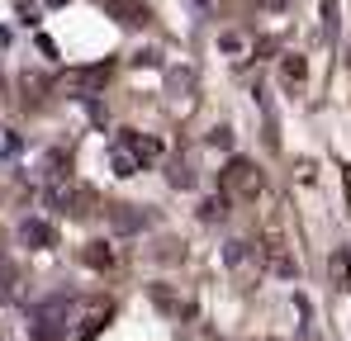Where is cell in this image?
<instances>
[{
    "mask_svg": "<svg viewBox=\"0 0 351 341\" xmlns=\"http://www.w3.org/2000/svg\"><path fill=\"white\" fill-rule=\"evenodd\" d=\"M332 275H337V284H342V289H351V266H347V251H337V256H332Z\"/></svg>",
    "mask_w": 351,
    "mask_h": 341,
    "instance_id": "cell-12",
    "label": "cell"
},
{
    "mask_svg": "<svg viewBox=\"0 0 351 341\" xmlns=\"http://www.w3.org/2000/svg\"><path fill=\"white\" fill-rule=\"evenodd\" d=\"M143 223H147V218L133 214L128 204H119V209H114V227H119V232H133V227H143Z\"/></svg>",
    "mask_w": 351,
    "mask_h": 341,
    "instance_id": "cell-11",
    "label": "cell"
},
{
    "mask_svg": "<svg viewBox=\"0 0 351 341\" xmlns=\"http://www.w3.org/2000/svg\"><path fill=\"white\" fill-rule=\"evenodd\" d=\"M105 81H110V62H105V66H90V71H71L62 86H66V90H95V86H105Z\"/></svg>",
    "mask_w": 351,
    "mask_h": 341,
    "instance_id": "cell-6",
    "label": "cell"
},
{
    "mask_svg": "<svg viewBox=\"0 0 351 341\" xmlns=\"http://www.w3.org/2000/svg\"><path fill=\"white\" fill-rule=\"evenodd\" d=\"M19 90H24V105H38V100H43V90H48V81H43L38 71H29V76L19 81Z\"/></svg>",
    "mask_w": 351,
    "mask_h": 341,
    "instance_id": "cell-8",
    "label": "cell"
},
{
    "mask_svg": "<svg viewBox=\"0 0 351 341\" xmlns=\"http://www.w3.org/2000/svg\"><path fill=\"white\" fill-rule=\"evenodd\" d=\"M280 71H285V81H304V71H308V66H304V57H285V66H280Z\"/></svg>",
    "mask_w": 351,
    "mask_h": 341,
    "instance_id": "cell-13",
    "label": "cell"
},
{
    "mask_svg": "<svg viewBox=\"0 0 351 341\" xmlns=\"http://www.w3.org/2000/svg\"><path fill=\"white\" fill-rule=\"evenodd\" d=\"M86 266H95V270H105V266H114V251H110L105 242H90V247H86Z\"/></svg>",
    "mask_w": 351,
    "mask_h": 341,
    "instance_id": "cell-9",
    "label": "cell"
},
{
    "mask_svg": "<svg viewBox=\"0 0 351 341\" xmlns=\"http://www.w3.org/2000/svg\"><path fill=\"white\" fill-rule=\"evenodd\" d=\"M157 157H162V142L147 138V133L123 128V133L114 138V170L119 175H138V170L147 166V162H157Z\"/></svg>",
    "mask_w": 351,
    "mask_h": 341,
    "instance_id": "cell-1",
    "label": "cell"
},
{
    "mask_svg": "<svg viewBox=\"0 0 351 341\" xmlns=\"http://www.w3.org/2000/svg\"><path fill=\"white\" fill-rule=\"evenodd\" d=\"M342 185H347V214H351V166H342Z\"/></svg>",
    "mask_w": 351,
    "mask_h": 341,
    "instance_id": "cell-14",
    "label": "cell"
},
{
    "mask_svg": "<svg viewBox=\"0 0 351 341\" xmlns=\"http://www.w3.org/2000/svg\"><path fill=\"white\" fill-rule=\"evenodd\" d=\"M223 194L228 199H256L261 194V170L252 166L247 157H233L228 170H223Z\"/></svg>",
    "mask_w": 351,
    "mask_h": 341,
    "instance_id": "cell-2",
    "label": "cell"
},
{
    "mask_svg": "<svg viewBox=\"0 0 351 341\" xmlns=\"http://www.w3.org/2000/svg\"><path fill=\"white\" fill-rule=\"evenodd\" d=\"M223 214H228V194H209V199L199 204V218H209V223L223 218Z\"/></svg>",
    "mask_w": 351,
    "mask_h": 341,
    "instance_id": "cell-10",
    "label": "cell"
},
{
    "mask_svg": "<svg viewBox=\"0 0 351 341\" xmlns=\"http://www.w3.org/2000/svg\"><path fill=\"white\" fill-rule=\"evenodd\" d=\"M48 199L58 204L62 214H71V218H86V214H95V204H100V194H95L90 185H76V180L53 185V194H48Z\"/></svg>",
    "mask_w": 351,
    "mask_h": 341,
    "instance_id": "cell-3",
    "label": "cell"
},
{
    "mask_svg": "<svg viewBox=\"0 0 351 341\" xmlns=\"http://www.w3.org/2000/svg\"><path fill=\"white\" fill-rule=\"evenodd\" d=\"M110 313H114V308H110L105 299H100V303H90V308H86V318H81V327H71V341H90L105 323H110Z\"/></svg>",
    "mask_w": 351,
    "mask_h": 341,
    "instance_id": "cell-4",
    "label": "cell"
},
{
    "mask_svg": "<svg viewBox=\"0 0 351 341\" xmlns=\"http://www.w3.org/2000/svg\"><path fill=\"white\" fill-rule=\"evenodd\" d=\"M110 10H114L123 24H147V5H138V0H105Z\"/></svg>",
    "mask_w": 351,
    "mask_h": 341,
    "instance_id": "cell-7",
    "label": "cell"
},
{
    "mask_svg": "<svg viewBox=\"0 0 351 341\" xmlns=\"http://www.w3.org/2000/svg\"><path fill=\"white\" fill-rule=\"evenodd\" d=\"M19 242H24V247H34V251H43V247H53V242H58V232H53V223H43V218H29V223L19 227Z\"/></svg>",
    "mask_w": 351,
    "mask_h": 341,
    "instance_id": "cell-5",
    "label": "cell"
}]
</instances>
